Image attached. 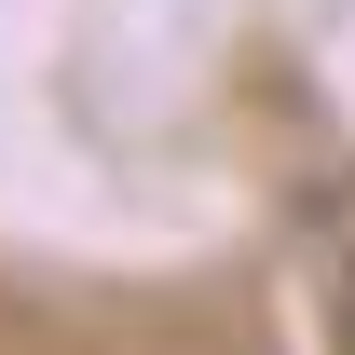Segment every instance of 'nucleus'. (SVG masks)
Wrapping results in <instances>:
<instances>
[]
</instances>
